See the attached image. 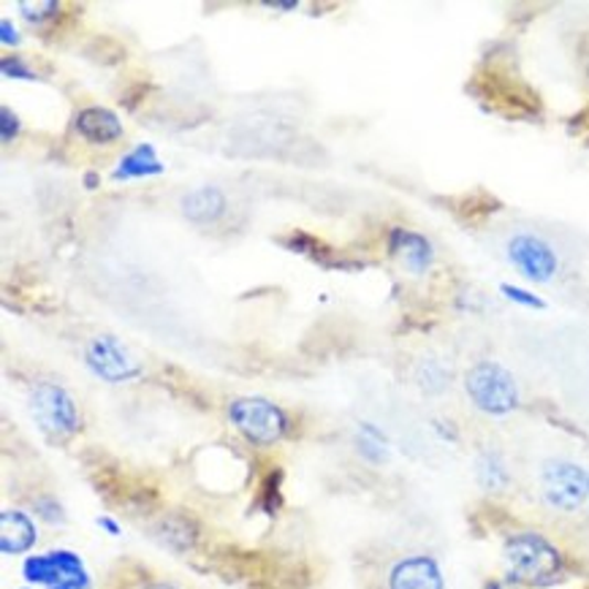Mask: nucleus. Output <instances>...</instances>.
Returning <instances> with one entry per match:
<instances>
[{
    "mask_svg": "<svg viewBox=\"0 0 589 589\" xmlns=\"http://www.w3.org/2000/svg\"><path fill=\"white\" fill-rule=\"evenodd\" d=\"M25 589H28V587H25Z\"/></svg>",
    "mask_w": 589,
    "mask_h": 589,
    "instance_id": "nucleus-31",
    "label": "nucleus"
},
{
    "mask_svg": "<svg viewBox=\"0 0 589 589\" xmlns=\"http://www.w3.org/2000/svg\"><path fill=\"white\" fill-rule=\"evenodd\" d=\"M17 136H20V117H17L9 106H3V109H0V139H3V145H9Z\"/></svg>",
    "mask_w": 589,
    "mask_h": 589,
    "instance_id": "nucleus-24",
    "label": "nucleus"
},
{
    "mask_svg": "<svg viewBox=\"0 0 589 589\" xmlns=\"http://www.w3.org/2000/svg\"><path fill=\"white\" fill-rule=\"evenodd\" d=\"M386 589H445L440 562L430 555H404L391 562Z\"/></svg>",
    "mask_w": 589,
    "mask_h": 589,
    "instance_id": "nucleus-8",
    "label": "nucleus"
},
{
    "mask_svg": "<svg viewBox=\"0 0 589 589\" xmlns=\"http://www.w3.org/2000/svg\"><path fill=\"white\" fill-rule=\"evenodd\" d=\"M229 421L253 445H275L291 430L288 413L266 397H236L229 402Z\"/></svg>",
    "mask_w": 589,
    "mask_h": 589,
    "instance_id": "nucleus-3",
    "label": "nucleus"
},
{
    "mask_svg": "<svg viewBox=\"0 0 589 589\" xmlns=\"http://www.w3.org/2000/svg\"><path fill=\"white\" fill-rule=\"evenodd\" d=\"M0 41H3L6 46L20 44V33H17V28L11 25V20H3V22H0Z\"/></svg>",
    "mask_w": 589,
    "mask_h": 589,
    "instance_id": "nucleus-25",
    "label": "nucleus"
},
{
    "mask_svg": "<svg viewBox=\"0 0 589 589\" xmlns=\"http://www.w3.org/2000/svg\"><path fill=\"white\" fill-rule=\"evenodd\" d=\"M499 294H503L508 302H514V305L529 307V311H544L546 307V302L540 299V296H535L533 291H527V288H519V285L503 283L499 285Z\"/></svg>",
    "mask_w": 589,
    "mask_h": 589,
    "instance_id": "nucleus-20",
    "label": "nucleus"
},
{
    "mask_svg": "<svg viewBox=\"0 0 589 589\" xmlns=\"http://www.w3.org/2000/svg\"><path fill=\"white\" fill-rule=\"evenodd\" d=\"M505 576L516 587H551L562 579L565 555L544 533L519 529L503 544Z\"/></svg>",
    "mask_w": 589,
    "mask_h": 589,
    "instance_id": "nucleus-1",
    "label": "nucleus"
},
{
    "mask_svg": "<svg viewBox=\"0 0 589 589\" xmlns=\"http://www.w3.org/2000/svg\"><path fill=\"white\" fill-rule=\"evenodd\" d=\"M475 478H478L481 490L490 492V495H499V492L508 490L511 470L505 465V456L492 449L481 451L478 460H475Z\"/></svg>",
    "mask_w": 589,
    "mask_h": 589,
    "instance_id": "nucleus-15",
    "label": "nucleus"
},
{
    "mask_svg": "<svg viewBox=\"0 0 589 589\" xmlns=\"http://www.w3.org/2000/svg\"><path fill=\"white\" fill-rule=\"evenodd\" d=\"M145 589H180V587L171 585V581H152V585H147Z\"/></svg>",
    "mask_w": 589,
    "mask_h": 589,
    "instance_id": "nucleus-28",
    "label": "nucleus"
},
{
    "mask_svg": "<svg viewBox=\"0 0 589 589\" xmlns=\"http://www.w3.org/2000/svg\"><path fill=\"white\" fill-rule=\"evenodd\" d=\"M465 391L475 410L486 416H508L519 408L516 378L497 361H478L465 375Z\"/></svg>",
    "mask_w": 589,
    "mask_h": 589,
    "instance_id": "nucleus-2",
    "label": "nucleus"
},
{
    "mask_svg": "<svg viewBox=\"0 0 589 589\" xmlns=\"http://www.w3.org/2000/svg\"><path fill=\"white\" fill-rule=\"evenodd\" d=\"M85 361L95 378L106 380V383H128L141 375V367L136 365L134 356L112 335L93 337L85 348Z\"/></svg>",
    "mask_w": 589,
    "mask_h": 589,
    "instance_id": "nucleus-6",
    "label": "nucleus"
},
{
    "mask_svg": "<svg viewBox=\"0 0 589 589\" xmlns=\"http://www.w3.org/2000/svg\"><path fill=\"white\" fill-rule=\"evenodd\" d=\"M57 11H61V3H55V0H22L20 3V14L25 17L31 25H44L46 20H52V17H57Z\"/></svg>",
    "mask_w": 589,
    "mask_h": 589,
    "instance_id": "nucleus-19",
    "label": "nucleus"
},
{
    "mask_svg": "<svg viewBox=\"0 0 589 589\" xmlns=\"http://www.w3.org/2000/svg\"><path fill=\"white\" fill-rule=\"evenodd\" d=\"M95 525H98L101 529H106L109 535H120L123 533L120 525H117V522L112 519V516H98V519H95Z\"/></svg>",
    "mask_w": 589,
    "mask_h": 589,
    "instance_id": "nucleus-26",
    "label": "nucleus"
},
{
    "mask_svg": "<svg viewBox=\"0 0 589 589\" xmlns=\"http://www.w3.org/2000/svg\"><path fill=\"white\" fill-rule=\"evenodd\" d=\"M540 497L549 508L574 514L589 499V473L568 460H549L540 467Z\"/></svg>",
    "mask_w": 589,
    "mask_h": 589,
    "instance_id": "nucleus-5",
    "label": "nucleus"
},
{
    "mask_svg": "<svg viewBox=\"0 0 589 589\" xmlns=\"http://www.w3.org/2000/svg\"><path fill=\"white\" fill-rule=\"evenodd\" d=\"M31 413L39 430L55 440H69L82 430V413L76 408L74 397L63 386L50 383V380L33 386Z\"/></svg>",
    "mask_w": 589,
    "mask_h": 589,
    "instance_id": "nucleus-4",
    "label": "nucleus"
},
{
    "mask_svg": "<svg viewBox=\"0 0 589 589\" xmlns=\"http://www.w3.org/2000/svg\"><path fill=\"white\" fill-rule=\"evenodd\" d=\"M225 207H229L225 193L215 186H201V188L188 190L180 201L182 215H186L190 223H201V225L215 223V220L223 218Z\"/></svg>",
    "mask_w": 589,
    "mask_h": 589,
    "instance_id": "nucleus-12",
    "label": "nucleus"
},
{
    "mask_svg": "<svg viewBox=\"0 0 589 589\" xmlns=\"http://www.w3.org/2000/svg\"><path fill=\"white\" fill-rule=\"evenodd\" d=\"M164 175V164L156 156L152 145H139L120 158L115 169V180H141V177H156Z\"/></svg>",
    "mask_w": 589,
    "mask_h": 589,
    "instance_id": "nucleus-14",
    "label": "nucleus"
},
{
    "mask_svg": "<svg viewBox=\"0 0 589 589\" xmlns=\"http://www.w3.org/2000/svg\"><path fill=\"white\" fill-rule=\"evenodd\" d=\"M35 540H39V529H35L31 514L17 508H6L0 514V551L6 557L25 555L33 549Z\"/></svg>",
    "mask_w": 589,
    "mask_h": 589,
    "instance_id": "nucleus-10",
    "label": "nucleus"
},
{
    "mask_svg": "<svg viewBox=\"0 0 589 589\" xmlns=\"http://www.w3.org/2000/svg\"><path fill=\"white\" fill-rule=\"evenodd\" d=\"M76 134L82 136L91 145H112L123 136V123L120 117L112 109L104 106H87L76 115Z\"/></svg>",
    "mask_w": 589,
    "mask_h": 589,
    "instance_id": "nucleus-11",
    "label": "nucleus"
},
{
    "mask_svg": "<svg viewBox=\"0 0 589 589\" xmlns=\"http://www.w3.org/2000/svg\"><path fill=\"white\" fill-rule=\"evenodd\" d=\"M85 186H87V188H95V186H98V175H93V171H91V175H85Z\"/></svg>",
    "mask_w": 589,
    "mask_h": 589,
    "instance_id": "nucleus-29",
    "label": "nucleus"
},
{
    "mask_svg": "<svg viewBox=\"0 0 589 589\" xmlns=\"http://www.w3.org/2000/svg\"><path fill=\"white\" fill-rule=\"evenodd\" d=\"M156 538L171 551H188L199 540V525L186 514H166L156 525Z\"/></svg>",
    "mask_w": 589,
    "mask_h": 589,
    "instance_id": "nucleus-13",
    "label": "nucleus"
},
{
    "mask_svg": "<svg viewBox=\"0 0 589 589\" xmlns=\"http://www.w3.org/2000/svg\"><path fill=\"white\" fill-rule=\"evenodd\" d=\"M33 511L39 519H44L46 525H63L65 522V514H63V505L57 503V497H35L33 499Z\"/></svg>",
    "mask_w": 589,
    "mask_h": 589,
    "instance_id": "nucleus-21",
    "label": "nucleus"
},
{
    "mask_svg": "<svg viewBox=\"0 0 589 589\" xmlns=\"http://www.w3.org/2000/svg\"><path fill=\"white\" fill-rule=\"evenodd\" d=\"M280 481H283V473H272L270 478H266L264 490H261V503H264V511L266 514H275L280 508Z\"/></svg>",
    "mask_w": 589,
    "mask_h": 589,
    "instance_id": "nucleus-23",
    "label": "nucleus"
},
{
    "mask_svg": "<svg viewBox=\"0 0 589 589\" xmlns=\"http://www.w3.org/2000/svg\"><path fill=\"white\" fill-rule=\"evenodd\" d=\"M508 261L533 283H549L557 275L555 248L535 234H516L508 240Z\"/></svg>",
    "mask_w": 589,
    "mask_h": 589,
    "instance_id": "nucleus-7",
    "label": "nucleus"
},
{
    "mask_svg": "<svg viewBox=\"0 0 589 589\" xmlns=\"http://www.w3.org/2000/svg\"><path fill=\"white\" fill-rule=\"evenodd\" d=\"M486 589H505V587H503V581L492 579V581H486Z\"/></svg>",
    "mask_w": 589,
    "mask_h": 589,
    "instance_id": "nucleus-30",
    "label": "nucleus"
},
{
    "mask_svg": "<svg viewBox=\"0 0 589 589\" xmlns=\"http://www.w3.org/2000/svg\"><path fill=\"white\" fill-rule=\"evenodd\" d=\"M356 449L372 465H380V462L389 460V440L370 421H361L359 430H356Z\"/></svg>",
    "mask_w": 589,
    "mask_h": 589,
    "instance_id": "nucleus-16",
    "label": "nucleus"
},
{
    "mask_svg": "<svg viewBox=\"0 0 589 589\" xmlns=\"http://www.w3.org/2000/svg\"><path fill=\"white\" fill-rule=\"evenodd\" d=\"M270 9H277V11H296L299 9V3H280V0H275V3H266Z\"/></svg>",
    "mask_w": 589,
    "mask_h": 589,
    "instance_id": "nucleus-27",
    "label": "nucleus"
},
{
    "mask_svg": "<svg viewBox=\"0 0 589 589\" xmlns=\"http://www.w3.org/2000/svg\"><path fill=\"white\" fill-rule=\"evenodd\" d=\"M389 255L397 259L413 275H424L434 261L432 242L424 234L410 229H391L389 231Z\"/></svg>",
    "mask_w": 589,
    "mask_h": 589,
    "instance_id": "nucleus-9",
    "label": "nucleus"
},
{
    "mask_svg": "<svg viewBox=\"0 0 589 589\" xmlns=\"http://www.w3.org/2000/svg\"><path fill=\"white\" fill-rule=\"evenodd\" d=\"M449 380L451 372L445 370L443 361L424 359L419 367H416V383H419L421 391H427V395H440V391H445Z\"/></svg>",
    "mask_w": 589,
    "mask_h": 589,
    "instance_id": "nucleus-18",
    "label": "nucleus"
},
{
    "mask_svg": "<svg viewBox=\"0 0 589 589\" xmlns=\"http://www.w3.org/2000/svg\"><path fill=\"white\" fill-rule=\"evenodd\" d=\"M22 579H25L28 585H46L50 589H55L63 581V574L50 551H46V555L28 557L25 562H22Z\"/></svg>",
    "mask_w": 589,
    "mask_h": 589,
    "instance_id": "nucleus-17",
    "label": "nucleus"
},
{
    "mask_svg": "<svg viewBox=\"0 0 589 589\" xmlns=\"http://www.w3.org/2000/svg\"><path fill=\"white\" fill-rule=\"evenodd\" d=\"M0 71H3L6 80H22V82L39 80V74H35L22 57H3V61H0Z\"/></svg>",
    "mask_w": 589,
    "mask_h": 589,
    "instance_id": "nucleus-22",
    "label": "nucleus"
}]
</instances>
